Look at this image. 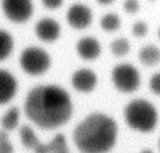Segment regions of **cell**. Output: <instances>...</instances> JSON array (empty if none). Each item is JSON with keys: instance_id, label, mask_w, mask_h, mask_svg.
Here are the masks:
<instances>
[{"instance_id": "obj_27", "label": "cell", "mask_w": 160, "mask_h": 153, "mask_svg": "<svg viewBox=\"0 0 160 153\" xmlns=\"http://www.w3.org/2000/svg\"><path fill=\"white\" fill-rule=\"evenodd\" d=\"M159 149H160V139H159Z\"/></svg>"}, {"instance_id": "obj_8", "label": "cell", "mask_w": 160, "mask_h": 153, "mask_svg": "<svg viewBox=\"0 0 160 153\" xmlns=\"http://www.w3.org/2000/svg\"><path fill=\"white\" fill-rule=\"evenodd\" d=\"M96 82H98L96 74L91 69H86V68L78 69L71 75V84L74 89L81 93L91 92L96 87Z\"/></svg>"}, {"instance_id": "obj_11", "label": "cell", "mask_w": 160, "mask_h": 153, "mask_svg": "<svg viewBox=\"0 0 160 153\" xmlns=\"http://www.w3.org/2000/svg\"><path fill=\"white\" fill-rule=\"evenodd\" d=\"M78 54L85 60H94L101 53V44L92 36H85L76 43Z\"/></svg>"}, {"instance_id": "obj_3", "label": "cell", "mask_w": 160, "mask_h": 153, "mask_svg": "<svg viewBox=\"0 0 160 153\" xmlns=\"http://www.w3.org/2000/svg\"><path fill=\"white\" fill-rule=\"evenodd\" d=\"M126 124L141 133H149L158 124V110L146 99H132L124 109Z\"/></svg>"}, {"instance_id": "obj_14", "label": "cell", "mask_w": 160, "mask_h": 153, "mask_svg": "<svg viewBox=\"0 0 160 153\" xmlns=\"http://www.w3.org/2000/svg\"><path fill=\"white\" fill-rule=\"evenodd\" d=\"M19 120H20V110H19V108L18 107H11L1 115V119H0L1 129L6 130V132L14 130L19 125Z\"/></svg>"}, {"instance_id": "obj_4", "label": "cell", "mask_w": 160, "mask_h": 153, "mask_svg": "<svg viewBox=\"0 0 160 153\" xmlns=\"http://www.w3.org/2000/svg\"><path fill=\"white\" fill-rule=\"evenodd\" d=\"M20 66L29 75L44 74L50 64L51 59L46 50L39 46H28L20 54Z\"/></svg>"}, {"instance_id": "obj_25", "label": "cell", "mask_w": 160, "mask_h": 153, "mask_svg": "<svg viewBox=\"0 0 160 153\" xmlns=\"http://www.w3.org/2000/svg\"><path fill=\"white\" fill-rule=\"evenodd\" d=\"M140 153H154L151 149H144V150H141Z\"/></svg>"}, {"instance_id": "obj_26", "label": "cell", "mask_w": 160, "mask_h": 153, "mask_svg": "<svg viewBox=\"0 0 160 153\" xmlns=\"http://www.w3.org/2000/svg\"><path fill=\"white\" fill-rule=\"evenodd\" d=\"M158 36H159V39H160V28L158 29Z\"/></svg>"}, {"instance_id": "obj_10", "label": "cell", "mask_w": 160, "mask_h": 153, "mask_svg": "<svg viewBox=\"0 0 160 153\" xmlns=\"http://www.w3.org/2000/svg\"><path fill=\"white\" fill-rule=\"evenodd\" d=\"M35 33L44 41H54L60 35V25L51 18H42L35 25Z\"/></svg>"}, {"instance_id": "obj_16", "label": "cell", "mask_w": 160, "mask_h": 153, "mask_svg": "<svg viewBox=\"0 0 160 153\" xmlns=\"http://www.w3.org/2000/svg\"><path fill=\"white\" fill-rule=\"evenodd\" d=\"M14 49V39L11 34L4 29H0V61L6 59Z\"/></svg>"}, {"instance_id": "obj_19", "label": "cell", "mask_w": 160, "mask_h": 153, "mask_svg": "<svg viewBox=\"0 0 160 153\" xmlns=\"http://www.w3.org/2000/svg\"><path fill=\"white\" fill-rule=\"evenodd\" d=\"M146 33H148V24L145 21L139 20V21L134 23V25H132V34L135 36L140 38V36L146 35Z\"/></svg>"}, {"instance_id": "obj_6", "label": "cell", "mask_w": 160, "mask_h": 153, "mask_svg": "<svg viewBox=\"0 0 160 153\" xmlns=\"http://www.w3.org/2000/svg\"><path fill=\"white\" fill-rule=\"evenodd\" d=\"M1 8L6 18L15 23L29 20L34 11L32 0H1Z\"/></svg>"}, {"instance_id": "obj_5", "label": "cell", "mask_w": 160, "mask_h": 153, "mask_svg": "<svg viewBox=\"0 0 160 153\" xmlns=\"http://www.w3.org/2000/svg\"><path fill=\"white\" fill-rule=\"evenodd\" d=\"M111 80L118 90L122 93H132L140 85V73L134 65L121 63L114 66Z\"/></svg>"}, {"instance_id": "obj_23", "label": "cell", "mask_w": 160, "mask_h": 153, "mask_svg": "<svg viewBox=\"0 0 160 153\" xmlns=\"http://www.w3.org/2000/svg\"><path fill=\"white\" fill-rule=\"evenodd\" d=\"M41 1L48 9H58L59 6H61L64 0H41Z\"/></svg>"}, {"instance_id": "obj_9", "label": "cell", "mask_w": 160, "mask_h": 153, "mask_svg": "<svg viewBox=\"0 0 160 153\" xmlns=\"http://www.w3.org/2000/svg\"><path fill=\"white\" fill-rule=\"evenodd\" d=\"M18 92L16 78L5 69H0V105L9 103Z\"/></svg>"}, {"instance_id": "obj_1", "label": "cell", "mask_w": 160, "mask_h": 153, "mask_svg": "<svg viewBox=\"0 0 160 153\" xmlns=\"http://www.w3.org/2000/svg\"><path fill=\"white\" fill-rule=\"evenodd\" d=\"M24 112L30 122L41 129H56L66 124L72 115L69 93L59 85L34 87L24 102Z\"/></svg>"}, {"instance_id": "obj_15", "label": "cell", "mask_w": 160, "mask_h": 153, "mask_svg": "<svg viewBox=\"0 0 160 153\" xmlns=\"http://www.w3.org/2000/svg\"><path fill=\"white\" fill-rule=\"evenodd\" d=\"M19 135H20V140H21V144L28 148V149H35L38 147V144L40 143L39 138L36 137L34 129L30 127V125H21L20 129H19Z\"/></svg>"}, {"instance_id": "obj_20", "label": "cell", "mask_w": 160, "mask_h": 153, "mask_svg": "<svg viewBox=\"0 0 160 153\" xmlns=\"http://www.w3.org/2000/svg\"><path fill=\"white\" fill-rule=\"evenodd\" d=\"M149 87L151 89V92L156 95H160V71L155 73L150 80H149Z\"/></svg>"}, {"instance_id": "obj_24", "label": "cell", "mask_w": 160, "mask_h": 153, "mask_svg": "<svg viewBox=\"0 0 160 153\" xmlns=\"http://www.w3.org/2000/svg\"><path fill=\"white\" fill-rule=\"evenodd\" d=\"M100 4H102V5H106V4H110V3H112L114 0H98Z\"/></svg>"}, {"instance_id": "obj_13", "label": "cell", "mask_w": 160, "mask_h": 153, "mask_svg": "<svg viewBox=\"0 0 160 153\" xmlns=\"http://www.w3.org/2000/svg\"><path fill=\"white\" fill-rule=\"evenodd\" d=\"M139 60L144 65H156L160 61V49L156 45H145L139 51Z\"/></svg>"}, {"instance_id": "obj_2", "label": "cell", "mask_w": 160, "mask_h": 153, "mask_svg": "<svg viewBox=\"0 0 160 153\" xmlns=\"http://www.w3.org/2000/svg\"><path fill=\"white\" fill-rule=\"evenodd\" d=\"M118 137L116 122L104 113L86 115L74 129L72 139L80 153H108Z\"/></svg>"}, {"instance_id": "obj_17", "label": "cell", "mask_w": 160, "mask_h": 153, "mask_svg": "<svg viewBox=\"0 0 160 153\" xmlns=\"http://www.w3.org/2000/svg\"><path fill=\"white\" fill-rule=\"evenodd\" d=\"M120 18L115 13H108L101 18L100 25L105 31H115L120 26Z\"/></svg>"}, {"instance_id": "obj_21", "label": "cell", "mask_w": 160, "mask_h": 153, "mask_svg": "<svg viewBox=\"0 0 160 153\" xmlns=\"http://www.w3.org/2000/svg\"><path fill=\"white\" fill-rule=\"evenodd\" d=\"M140 8V4L138 0H125L124 1V9L125 11L132 14V13H136Z\"/></svg>"}, {"instance_id": "obj_12", "label": "cell", "mask_w": 160, "mask_h": 153, "mask_svg": "<svg viewBox=\"0 0 160 153\" xmlns=\"http://www.w3.org/2000/svg\"><path fill=\"white\" fill-rule=\"evenodd\" d=\"M35 153H70L64 134H56L49 143H39L34 149Z\"/></svg>"}, {"instance_id": "obj_18", "label": "cell", "mask_w": 160, "mask_h": 153, "mask_svg": "<svg viewBox=\"0 0 160 153\" xmlns=\"http://www.w3.org/2000/svg\"><path fill=\"white\" fill-rule=\"evenodd\" d=\"M111 53L116 56H124L130 51V43L125 38H118L110 44Z\"/></svg>"}, {"instance_id": "obj_7", "label": "cell", "mask_w": 160, "mask_h": 153, "mask_svg": "<svg viewBox=\"0 0 160 153\" xmlns=\"http://www.w3.org/2000/svg\"><path fill=\"white\" fill-rule=\"evenodd\" d=\"M68 23L75 29H84L86 28L92 20V11L85 4H72L66 13Z\"/></svg>"}, {"instance_id": "obj_22", "label": "cell", "mask_w": 160, "mask_h": 153, "mask_svg": "<svg viewBox=\"0 0 160 153\" xmlns=\"http://www.w3.org/2000/svg\"><path fill=\"white\" fill-rule=\"evenodd\" d=\"M0 153H14V147L9 138L0 139Z\"/></svg>"}]
</instances>
